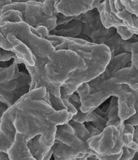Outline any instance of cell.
Wrapping results in <instances>:
<instances>
[{"instance_id":"obj_27","label":"cell","mask_w":138,"mask_h":160,"mask_svg":"<svg viewBox=\"0 0 138 160\" xmlns=\"http://www.w3.org/2000/svg\"><path fill=\"white\" fill-rule=\"evenodd\" d=\"M133 95L135 97V102H134V108L135 110V112L134 114H133L130 118H128L127 120L124 121L125 123H130L132 125L135 126L138 124V91L132 90Z\"/></svg>"},{"instance_id":"obj_32","label":"cell","mask_w":138,"mask_h":160,"mask_svg":"<svg viewBox=\"0 0 138 160\" xmlns=\"http://www.w3.org/2000/svg\"><path fill=\"white\" fill-rule=\"evenodd\" d=\"M115 28H116L117 32L120 35V37H121V38L123 40H125V41L129 40L133 37V34H132L125 26H118V27Z\"/></svg>"},{"instance_id":"obj_18","label":"cell","mask_w":138,"mask_h":160,"mask_svg":"<svg viewBox=\"0 0 138 160\" xmlns=\"http://www.w3.org/2000/svg\"><path fill=\"white\" fill-rule=\"evenodd\" d=\"M23 63L19 59H14L13 63L7 68L0 67V83L7 82L19 77L22 72L19 70V64Z\"/></svg>"},{"instance_id":"obj_35","label":"cell","mask_w":138,"mask_h":160,"mask_svg":"<svg viewBox=\"0 0 138 160\" xmlns=\"http://www.w3.org/2000/svg\"><path fill=\"white\" fill-rule=\"evenodd\" d=\"M133 141L138 145V124L134 126V132L133 135Z\"/></svg>"},{"instance_id":"obj_4","label":"cell","mask_w":138,"mask_h":160,"mask_svg":"<svg viewBox=\"0 0 138 160\" xmlns=\"http://www.w3.org/2000/svg\"><path fill=\"white\" fill-rule=\"evenodd\" d=\"M124 122L117 127L106 126L99 135L88 139L87 143L92 150L101 155H114L120 153L124 145L123 141Z\"/></svg>"},{"instance_id":"obj_19","label":"cell","mask_w":138,"mask_h":160,"mask_svg":"<svg viewBox=\"0 0 138 160\" xmlns=\"http://www.w3.org/2000/svg\"><path fill=\"white\" fill-rule=\"evenodd\" d=\"M27 146L30 152L35 160H43L44 155L50 148H47L41 142V135L34 136L27 141Z\"/></svg>"},{"instance_id":"obj_14","label":"cell","mask_w":138,"mask_h":160,"mask_svg":"<svg viewBox=\"0 0 138 160\" xmlns=\"http://www.w3.org/2000/svg\"><path fill=\"white\" fill-rule=\"evenodd\" d=\"M117 84H126L132 90L138 91V70L130 65L119 69L111 78Z\"/></svg>"},{"instance_id":"obj_13","label":"cell","mask_w":138,"mask_h":160,"mask_svg":"<svg viewBox=\"0 0 138 160\" xmlns=\"http://www.w3.org/2000/svg\"><path fill=\"white\" fill-rule=\"evenodd\" d=\"M7 153L10 160H35L30 152L24 135L18 132H16L14 141Z\"/></svg>"},{"instance_id":"obj_20","label":"cell","mask_w":138,"mask_h":160,"mask_svg":"<svg viewBox=\"0 0 138 160\" xmlns=\"http://www.w3.org/2000/svg\"><path fill=\"white\" fill-rule=\"evenodd\" d=\"M124 40L121 38L117 31L111 35L110 38L105 42V45L107 46L110 51L111 57H114L123 52H126L123 48Z\"/></svg>"},{"instance_id":"obj_6","label":"cell","mask_w":138,"mask_h":160,"mask_svg":"<svg viewBox=\"0 0 138 160\" xmlns=\"http://www.w3.org/2000/svg\"><path fill=\"white\" fill-rule=\"evenodd\" d=\"M32 77L22 72L19 77L0 83V101L9 107L14 104L21 97L30 92Z\"/></svg>"},{"instance_id":"obj_16","label":"cell","mask_w":138,"mask_h":160,"mask_svg":"<svg viewBox=\"0 0 138 160\" xmlns=\"http://www.w3.org/2000/svg\"><path fill=\"white\" fill-rule=\"evenodd\" d=\"M52 150L53 157L55 160H80L86 155L58 140H55Z\"/></svg>"},{"instance_id":"obj_9","label":"cell","mask_w":138,"mask_h":160,"mask_svg":"<svg viewBox=\"0 0 138 160\" xmlns=\"http://www.w3.org/2000/svg\"><path fill=\"white\" fill-rule=\"evenodd\" d=\"M55 140H58L83 153H96L95 151L89 148L87 143H84L75 135L73 128L68 122L57 125Z\"/></svg>"},{"instance_id":"obj_38","label":"cell","mask_w":138,"mask_h":160,"mask_svg":"<svg viewBox=\"0 0 138 160\" xmlns=\"http://www.w3.org/2000/svg\"><path fill=\"white\" fill-rule=\"evenodd\" d=\"M34 1H37V2H43L45 1V0H34Z\"/></svg>"},{"instance_id":"obj_7","label":"cell","mask_w":138,"mask_h":160,"mask_svg":"<svg viewBox=\"0 0 138 160\" xmlns=\"http://www.w3.org/2000/svg\"><path fill=\"white\" fill-rule=\"evenodd\" d=\"M20 99L10 106L0 120V152L7 153L14 141L16 133L14 124Z\"/></svg>"},{"instance_id":"obj_22","label":"cell","mask_w":138,"mask_h":160,"mask_svg":"<svg viewBox=\"0 0 138 160\" xmlns=\"http://www.w3.org/2000/svg\"><path fill=\"white\" fill-rule=\"evenodd\" d=\"M68 122L73 128L75 135L82 141H84V143H87L88 139L90 138V135L88 130L87 129V128L86 127L85 123L74 121L72 119H70Z\"/></svg>"},{"instance_id":"obj_36","label":"cell","mask_w":138,"mask_h":160,"mask_svg":"<svg viewBox=\"0 0 138 160\" xmlns=\"http://www.w3.org/2000/svg\"><path fill=\"white\" fill-rule=\"evenodd\" d=\"M8 108H9V106L6 104H3V105L0 106V120H1L3 113L6 112Z\"/></svg>"},{"instance_id":"obj_39","label":"cell","mask_w":138,"mask_h":160,"mask_svg":"<svg viewBox=\"0 0 138 160\" xmlns=\"http://www.w3.org/2000/svg\"><path fill=\"white\" fill-rule=\"evenodd\" d=\"M3 104H4V103H3L2 102H1L0 101V106H2V105H3Z\"/></svg>"},{"instance_id":"obj_21","label":"cell","mask_w":138,"mask_h":160,"mask_svg":"<svg viewBox=\"0 0 138 160\" xmlns=\"http://www.w3.org/2000/svg\"><path fill=\"white\" fill-rule=\"evenodd\" d=\"M109 110L108 121L106 122V126L113 125L117 127L122 122L119 116V107H118V98L117 97L112 96L109 102Z\"/></svg>"},{"instance_id":"obj_1","label":"cell","mask_w":138,"mask_h":160,"mask_svg":"<svg viewBox=\"0 0 138 160\" xmlns=\"http://www.w3.org/2000/svg\"><path fill=\"white\" fill-rule=\"evenodd\" d=\"M46 90L44 86L34 89L20 98L14 124L26 141L40 135L41 143L49 149L55 141L57 125L68 122L72 117L67 110L57 111L43 100Z\"/></svg>"},{"instance_id":"obj_10","label":"cell","mask_w":138,"mask_h":160,"mask_svg":"<svg viewBox=\"0 0 138 160\" xmlns=\"http://www.w3.org/2000/svg\"><path fill=\"white\" fill-rule=\"evenodd\" d=\"M94 0H55L57 12L65 16H78L92 8Z\"/></svg>"},{"instance_id":"obj_24","label":"cell","mask_w":138,"mask_h":160,"mask_svg":"<svg viewBox=\"0 0 138 160\" xmlns=\"http://www.w3.org/2000/svg\"><path fill=\"white\" fill-rule=\"evenodd\" d=\"M134 132V126L130 123H125L123 131V146L128 147L133 141V135Z\"/></svg>"},{"instance_id":"obj_33","label":"cell","mask_w":138,"mask_h":160,"mask_svg":"<svg viewBox=\"0 0 138 160\" xmlns=\"http://www.w3.org/2000/svg\"><path fill=\"white\" fill-rule=\"evenodd\" d=\"M35 28H36V29L37 30V33H38V37L46 38L49 36V30H48V28L46 27L45 26L40 25Z\"/></svg>"},{"instance_id":"obj_5","label":"cell","mask_w":138,"mask_h":160,"mask_svg":"<svg viewBox=\"0 0 138 160\" xmlns=\"http://www.w3.org/2000/svg\"><path fill=\"white\" fill-rule=\"evenodd\" d=\"M42 2L28 0L26 2H12L4 6L0 13L8 10L21 12L23 22L30 26L37 27L40 25L45 26L49 32L57 26V17L45 15L41 9Z\"/></svg>"},{"instance_id":"obj_30","label":"cell","mask_w":138,"mask_h":160,"mask_svg":"<svg viewBox=\"0 0 138 160\" xmlns=\"http://www.w3.org/2000/svg\"><path fill=\"white\" fill-rule=\"evenodd\" d=\"M136 152V150L129 148L126 146H123L122 148V154L121 158H120V160H132Z\"/></svg>"},{"instance_id":"obj_15","label":"cell","mask_w":138,"mask_h":160,"mask_svg":"<svg viewBox=\"0 0 138 160\" xmlns=\"http://www.w3.org/2000/svg\"><path fill=\"white\" fill-rule=\"evenodd\" d=\"M6 38L14 48V52L16 56L22 61L24 65L27 64L30 66H34L35 59L33 52L29 48L24 44L19 39H18L14 34L8 33Z\"/></svg>"},{"instance_id":"obj_2","label":"cell","mask_w":138,"mask_h":160,"mask_svg":"<svg viewBox=\"0 0 138 160\" xmlns=\"http://www.w3.org/2000/svg\"><path fill=\"white\" fill-rule=\"evenodd\" d=\"M55 48V50L74 51L85 61L84 68L75 69L62 86L68 95L74 93L82 83H88L99 76L104 72L111 58L109 47L103 44L88 42L86 44H79L61 42Z\"/></svg>"},{"instance_id":"obj_17","label":"cell","mask_w":138,"mask_h":160,"mask_svg":"<svg viewBox=\"0 0 138 160\" xmlns=\"http://www.w3.org/2000/svg\"><path fill=\"white\" fill-rule=\"evenodd\" d=\"M79 19L84 23V34L90 38L91 34L103 27L99 11L93 8L79 15Z\"/></svg>"},{"instance_id":"obj_37","label":"cell","mask_w":138,"mask_h":160,"mask_svg":"<svg viewBox=\"0 0 138 160\" xmlns=\"http://www.w3.org/2000/svg\"><path fill=\"white\" fill-rule=\"evenodd\" d=\"M132 159H133V160H138V150L135 152V155H134V156H133V158Z\"/></svg>"},{"instance_id":"obj_29","label":"cell","mask_w":138,"mask_h":160,"mask_svg":"<svg viewBox=\"0 0 138 160\" xmlns=\"http://www.w3.org/2000/svg\"><path fill=\"white\" fill-rule=\"evenodd\" d=\"M131 65L138 70V41L131 44Z\"/></svg>"},{"instance_id":"obj_8","label":"cell","mask_w":138,"mask_h":160,"mask_svg":"<svg viewBox=\"0 0 138 160\" xmlns=\"http://www.w3.org/2000/svg\"><path fill=\"white\" fill-rule=\"evenodd\" d=\"M131 61V52H123L114 57H111L104 72L94 79L88 82L89 90L90 91L99 83L112 78L115 73L118 72L119 69L125 68L128 64H130Z\"/></svg>"},{"instance_id":"obj_23","label":"cell","mask_w":138,"mask_h":160,"mask_svg":"<svg viewBox=\"0 0 138 160\" xmlns=\"http://www.w3.org/2000/svg\"><path fill=\"white\" fill-rule=\"evenodd\" d=\"M23 22V17L21 12L15 10H8L3 12L0 13V25L5 22Z\"/></svg>"},{"instance_id":"obj_3","label":"cell","mask_w":138,"mask_h":160,"mask_svg":"<svg viewBox=\"0 0 138 160\" xmlns=\"http://www.w3.org/2000/svg\"><path fill=\"white\" fill-rule=\"evenodd\" d=\"M44 65L45 78L50 83L61 87L68 79L69 75L77 69H83L85 61L74 51L55 50L48 56Z\"/></svg>"},{"instance_id":"obj_11","label":"cell","mask_w":138,"mask_h":160,"mask_svg":"<svg viewBox=\"0 0 138 160\" xmlns=\"http://www.w3.org/2000/svg\"><path fill=\"white\" fill-rule=\"evenodd\" d=\"M49 34L56 36L78 38L91 42L90 39L84 34V23L80 20L79 15L74 16V19L67 23L57 26L51 30Z\"/></svg>"},{"instance_id":"obj_28","label":"cell","mask_w":138,"mask_h":160,"mask_svg":"<svg viewBox=\"0 0 138 160\" xmlns=\"http://www.w3.org/2000/svg\"><path fill=\"white\" fill-rule=\"evenodd\" d=\"M49 99L51 106L55 110L59 111L62 110H67L66 106L64 104V102L61 98V97H57L49 93Z\"/></svg>"},{"instance_id":"obj_34","label":"cell","mask_w":138,"mask_h":160,"mask_svg":"<svg viewBox=\"0 0 138 160\" xmlns=\"http://www.w3.org/2000/svg\"><path fill=\"white\" fill-rule=\"evenodd\" d=\"M85 123H86V124H85L86 127L87 128V129L88 130L89 132H90V137L99 135V133H100V132L98 130L95 126H93L92 124H89V122H86Z\"/></svg>"},{"instance_id":"obj_26","label":"cell","mask_w":138,"mask_h":160,"mask_svg":"<svg viewBox=\"0 0 138 160\" xmlns=\"http://www.w3.org/2000/svg\"><path fill=\"white\" fill-rule=\"evenodd\" d=\"M60 93H61V98L64 102V104L66 106L67 110L69 114V116L72 118L74 114L77 113V110L75 109L74 106L70 103L68 99V94H66V92L64 90V88L61 86L60 88Z\"/></svg>"},{"instance_id":"obj_12","label":"cell","mask_w":138,"mask_h":160,"mask_svg":"<svg viewBox=\"0 0 138 160\" xmlns=\"http://www.w3.org/2000/svg\"><path fill=\"white\" fill-rule=\"evenodd\" d=\"M123 90L118 98L119 116L122 122H124L135 112L134 108L135 97L131 91V88L123 84Z\"/></svg>"},{"instance_id":"obj_25","label":"cell","mask_w":138,"mask_h":160,"mask_svg":"<svg viewBox=\"0 0 138 160\" xmlns=\"http://www.w3.org/2000/svg\"><path fill=\"white\" fill-rule=\"evenodd\" d=\"M41 9L44 14L51 17H56L58 13L55 8V0H45L42 2Z\"/></svg>"},{"instance_id":"obj_31","label":"cell","mask_w":138,"mask_h":160,"mask_svg":"<svg viewBox=\"0 0 138 160\" xmlns=\"http://www.w3.org/2000/svg\"><path fill=\"white\" fill-rule=\"evenodd\" d=\"M2 48L0 47V62L10 61L11 59H19L16 55V53L13 51H9L3 50V52L1 51Z\"/></svg>"}]
</instances>
